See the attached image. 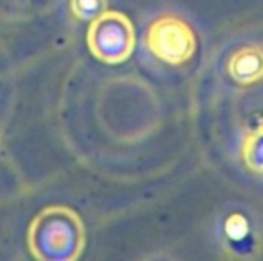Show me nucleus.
Wrapping results in <instances>:
<instances>
[{"mask_svg":"<svg viewBox=\"0 0 263 261\" xmlns=\"http://www.w3.org/2000/svg\"><path fill=\"white\" fill-rule=\"evenodd\" d=\"M27 247L40 261H76L86 247L83 220L66 206H49L29 226Z\"/></svg>","mask_w":263,"mask_h":261,"instance_id":"nucleus-1","label":"nucleus"},{"mask_svg":"<svg viewBox=\"0 0 263 261\" xmlns=\"http://www.w3.org/2000/svg\"><path fill=\"white\" fill-rule=\"evenodd\" d=\"M86 43L90 52L102 63H124L135 50V25L124 13L106 9L90 22Z\"/></svg>","mask_w":263,"mask_h":261,"instance_id":"nucleus-2","label":"nucleus"},{"mask_svg":"<svg viewBox=\"0 0 263 261\" xmlns=\"http://www.w3.org/2000/svg\"><path fill=\"white\" fill-rule=\"evenodd\" d=\"M145 42L151 54L168 65L186 63L197 50L194 29L183 18L174 14H163L156 18L147 31Z\"/></svg>","mask_w":263,"mask_h":261,"instance_id":"nucleus-3","label":"nucleus"},{"mask_svg":"<svg viewBox=\"0 0 263 261\" xmlns=\"http://www.w3.org/2000/svg\"><path fill=\"white\" fill-rule=\"evenodd\" d=\"M228 73L238 84H254L263 79V49L258 45H246L238 49L228 63Z\"/></svg>","mask_w":263,"mask_h":261,"instance_id":"nucleus-4","label":"nucleus"},{"mask_svg":"<svg viewBox=\"0 0 263 261\" xmlns=\"http://www.w3.org/2000/svg\"><path fill=\"white\" fill-rule=\"evenodd\" d=\"M242 154L243 159H246V165L251 170L263 174V124L253 134L247 136Z\"/></svg>","mask_w":263,"mask_h":261,"instance_id":"nucleus-5","label":"nucleus"},{"mask_svg":"<svg viewBox=\"0 0 263 261\" xmlns=\"http://www.w3.org/2000/svg\"><path fill=\"white\" fill-rule=\"evenodd\" d=\"M107 9V0H70V13L79 22H91Z\"/></svg>","mask_w":263,"mask_h":261,"instance_id":"nucleus-6","label":"nucleus"},{"mask_svg":"<svg viewBox=\"0 0 263 261\" xmlns=\"http://www.w3.org/2000/svg\"><path fill=\"white\" fill-rule=\"evenodd\" d=\"M224 233L229 240L233 242H242L243 238L249 236L251 233V224L249 220L243 215H238V213H233L231 216H228L224 222Z\"/></svg>","mask_w":263,"mask_h":261,"instance_id":"nucleus-7","label":"nucleus"}]
</instances>
